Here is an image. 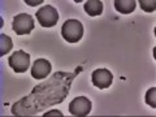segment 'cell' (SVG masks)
Segmentation results:
<instances>
[{
    "label": "cell",
    "instance_id": "obj_1",
    "mask_svg": "<svg viewBox=\"0 0 156 117\" xmlns=\"http://www.w3.org/2000/svg\"><path fill=\"white\" fill-rule=\"evenodd\" d=\"M61 35L69 43L80 42L83 37V25L78 20H68L61 27Z\"/></svg>",
    "mask_w": 156,
    "mask_h": 117
},
{
    "label": "cell",
    "instance_id": "obj_2",
    "mask_svg": "<svg viewBox=\"0 0 156 117\" xmlns=\"http://www.w3.org/2000/svg\"><path fill=\"white\" fill-rule=\"evenodd\" d=\"M37 20L43 27H53L58 21L57 9L52 5L39 8L37 11Z\"/></svg>",
    "mask_w": 156,
    "mask_h": 117
},
{
    "label": "cell",
    "instance_id": "obj_3",
    "mask_svg": "<svg viewBox=\"0 0 156 117\" xmlns=\"http://www.w3.org/2000/svg\"><path fill=\"white\" fill-rule=\"evenodd\" d=\"M12 27L17 35L30 34L34 29V18L27 13H20L13 18Z\"/></svg>",
    "mask_w": 156,
    "mask_h": 117
},
{
    "label": "cell",
    "instance_id": "obj_4",
    "mask_svg": "<svg viewBox=\"0 0 156 117\" xmlns=\"http://www.w3.org/2000/svg\"><path fill=\"white\" fill-rule=\"evenodd\" d=\"M8 64L16 73H23L30 66V55L22 50L16 51L8 58Z\"/></svg>",
    "mask_w": 156,
    "mask_h": 117
},
{
    "label": "cell",
    "instance_id": "obj_5",
    "mask_svg": "<svg viewBox=\"0 0 156 117\" xmlns=\"http://www.w3.org/2000/svg\"><path fill=\"white\" fill-rule=\"evenodd\" d=\"M69 112L73 116L85 117L91 112V100L86 96H78L73 99L69 104Z\"/></svg>",
    "mask_w": 156,
    "mask_h": 117
},
{
    "label": "cell",
    "instance_id": "obj_6",
    "mask_svg": "<svg viewBox=\"0 0 156 117\" xmlns=\"http://www.w3.org/2000/svg\"><path fill=\"white\" fill-rule=\"evenodd\" d=\"M91 80H92V85L98 89H108L113 82V76L108 69L100 68V69H95L91 74Z\"/></svg>",
    "mask_w": 156,
    "mask_h": 117
},
{
    "label": "cell",
    "instance_id": "obj_7",
    "mask_svg": "<svg viewBox=\"0 0 156 117\" xmlns=\"http://www.w3.org/2000/svg\"><path fill=\"white\" fill-rule=\"evenodd\" d=\"M51 62L47 58H38L33 64L31 76L35 80H44V78L51 73Z\"/></svg>",
    "mask_w": 156,
    "mask_h": 117
},
{
    "label": "cell",
    "instance_id": "obj_8",
    "mask_svg": "<svg viewBox=\"0 0 156 117\" xmlns=\"http://www.w3.org/2000/svg\"><path fill=\"white\" fill-rule=\"evenodd\" d=\"M85 12L90 17L100 16L101 12H103V3L100 0H89V2L85 3Z\"/></svg>",
    "mask_w": 156,
    "mask_h": 117
},
{
    "label": "cell",
    "instance_id": "obj_9",
    "mask_svg": "<svg viewBox=\"0 0 156 117\" xmlns=\"http://www.w3.org/2000/svg\"><path fill=\"white\" fill-rule=\"evenodd\" d=\"M115 8L122 14H129L134 12L136 8V2L135 0H116L115 2Z\"/></svg>",
    "mask_w": 156,
    "mask_h": 117
},
{
    "label": "cell",
    "instance_id": "obj_10",
    "mask_svg": "<svg viewBox=\"0 0 156 117\" xmlns=\"http://www.w3.org/2000/svg\"><path fill=\"white\" fill-rule=\"evenodd\" d=\"M13 48V42L5 34H0V56H5Z\"/></svg>",
    "mask_w": 156,
    "mask_h": 117
},
{
    "label": "cell",
    "instance_id": "obj_11",
    "mask_svg": "<svg viewBox=\"0 0 156 117\" xmlns=\"http://www.w3.org/2000/svg\"><path fill=\"white\" fill-rule=\"evenodd\" d=\"M139 5H140V8H142L144 12L151 13V12H155V9H156V2H155V0H140Z\"/></svg>",
    "mask_w": 156,
    "mask_h": 117
},
{
    "label": "cell",
    "instance_id": "obj_12",
    "mask_svg": "<svg viewBox=\"0 0 156 117\" xmlns=\"http://www.w3.org/2000/svg\"><path fill=\"white\" fill-rule=\"evenodd\" d=\"M155 95H156V89L152 87V89H150L147 91V94H146V103L148 105H151L152 108L156 107V101H155Z\"/></svg>",
    "mask_w": 156,
    "mask_h": 117
},
{
    "label": "cell",
    "instance_id": "obj_13",
    "mask_svg": "<svg viewBox=\"0 0 156 117\" xmlns=\"http://www.w3.org/2000/svg\"><path fill=\"white\" fill-rule=\"evenodd\" d=\"M50 116H58V117H62V113L60 111H51V112H47L44 113V117H50Z\"/></svg>",
    "mask_w": 156,
    "mask_h": 117
},
{
    "label": "cell",
    "instance_id": "obj_14",
    "mask_svg": "<svg viewBox=\"0 0 156 117\" xmlns=\"http://www.w3.org/2000/svg\"><path fill=\"white\" fill-rule=\"evenodd\" d=\"M43 0H37V2H30V0H26V4L27 5H39V4H42Z\"/></svg>",
    "mask_w": 156,
    "mask_h": 117
}]
</instances>
